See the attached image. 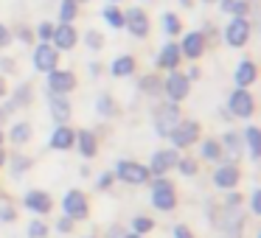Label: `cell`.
Segmentation results:
<instances>
[{"instance_id":"6da1fadb","label":"cell","mask_w":261,"mask_h":238,"mask_svg":"<svg viewBox=\"0 0 261 238\" xmlns=\"http://www.w3.org/2000/svg\"><path fill=\"white\" fill-rule=\"evenodd\" d=\"M177 124H180V109H177V104H166V107L158 109V115H154V129H158V135L169 137Z\"/></svg>"},{"instance_id":"7a4b0ae2","label":"cell","mask_w":261,"mask_h":238,"mask_svg":"<svg viewBox=\"0 0 261 238\" xmlns=\"http://www.w3.org/2000/svg\"><path fill=\"white\" fill-rule=\"evenodd\" d=\"M152 204L158 210H171L177 204V196H174V188H171L169 180H158L152 188Z\"/></svg>"},{"instance_id":"3957f363","label":"cell","mask_w":261,"mask_h":238,"mask_svg":"<svg viewBox=\"0 0 261 238\" xmlns=\"http://www.w3.org/2000/svg\"><path fill=\"white\" fill-rule=\"evenodd\" d=\"M118 180L129 182V185H141V182L149 180V168L146 165H138V163L124 160V163H118Z\"/></svg>"},{"instance_id":"277c9868","label":"cell","mask_w":261,"mask_h":238,"mask_svg":"<svg viewBox=\"0 0 261 238\" xmlns=\"http://www.w3.org/2000/svg\"><path fill=\"white\" fill-rule=\"evenodd\" d=\"M48 87L54 90V96H65L76 87V76L68 73V70H51L48 76Z\"/></svg>"},{"instance_id":"5b68a950","label":"cell","mask_w":261,"mask_h":238,"mask_svg":"<svg viewBox=\"0 0 261 238\" xmlns=\"http://www.w3.org/2000/svg\"><path fill=\"white\" fill-rule=\"evenodd\" d=\"M197 135H199V126L194 124V121H186V124H177L174 129H171V140H174V146H191L194 140H197Z\"/></svg>"},{"instance_id":"8992f818","label":"cell","mask_w":261,"mask_h":238,"mask_svg":"<svg viewBox=\"0 0 261 238\" xmlns=\"http://www.w3.org/2000/svg\"><path fill=\"white\" fill-rule=\"evenodd\" d=\"M225 37H227V45H233V48H242L244 42H247V37H250V23H247L244 17H236L230 25H227Z\"/></svg>"},{"instance_id":"52a82bcc","label":"cell","mask_w":261,"mask_h":238,"mask_svg":"<svg viewBox=\"0 0 261 238\" xmlns=\"http://www.w3.org/2000/svg\"><path fill=\"white\" fill-rule=\"evenodd\" d=\"M166 96L171 98V104L182 101V98L188 96V76H180V73H171L169 79H166Z\"/></svg>"},{"instance_id":"ba28073f","label":"cell","mask_w":261,"mask_h":238,"mask_svg":"<svg viewBox=\"0 0 261 238\" xmlns=\"http://www.w3.org/2000/svg\"><path fill=\"white\" fill-rule=\"evenodd\" d=\"M62 207H65V213H68L70 219H85V216H87V199H85V193L70 191L68 196H65Z\"/></svg>"},{"instance_id":"9c48e42d","label":"cell","mask_w":261,"mask_h":238,"mask_svg":"<svg viewBox=\"0 0 261 238\" xmlns=\"http://www.w3.org/2000/svg\"><path fill=\"white\" fill-rule=\"evenodd\" d=\"M230 112L239 115V118H250V115H253V98H250L247 90L239 87V90L230 96Z\"/></svg>"},{"instance_id":"30bf717a","label":"cell","mask_w":261,"mask_h":238,"mask_svg":"<svg viewBox=\"0 0 261 238\" xmlns=\"http://www.w3.org/2000/svg\"><path fill=\"white\" fill-rule=\"evenodd\" d=\"M34 68L51 73V70L57 68V48H51V45H45V42H42V45L34 51Z\"/></svg>"},{"instance_id":"8fae6325","label":"cell","mask_w":261,"mask_h":238,"mask_svg":"<svg viewBox=\"0 0 261 238\" xmlns=\"http://www.w3.org/2000/svg\"><path fill=\"white\" fill-rule=\"evenodd\" d=\"M124 25H129V31L135 37H146L149 34V20H146V14H143L141 9H129V12L124 14Z\"/></svg>"},{"instance_id":"7c38bea8","label":"cell","mask_w":261,"mask_h":238,"mask_svg":"<svg viewBox=\"0 0 261 238\" xmlns=\"http://www.w3.org/2000/svg\"><path fill=\"white\" fill-rule=\"evenodd\" d=\"M51 37H54V45L62 48V51H70V48L76 45V31H73V25H70V23H62Z\"/></svg>"},{"instance_id":"4fadbf2b","label":"cell","mask_w":261,"mask_h":238,"mask_svg":"<svg viewBox=\"0 0 261 238\" xmlns=\"http://www.w3.org/2000/svg\"><path fill=\"white\" fill-rule=\"evenodd\" d=\"M177 165V152H171V148H166V152H158L152 157V174H166L169 168H174Z\"/></svg>"},{"instance_id":"5bb4252c","label":"cell","mask_w":261,"mask_h":238,"mask_svg":"<svg viewBox=\"0 0 261 238\" xmlns=\"http://www.w3.org/2000/svg\"><path fill=\"white\" fill-rule=\"evenodd\" d=\"M25 207L34 210V213H48L51 210V196L42 191H31L29 196H25Z\"/></svg>"},{"instance_id":"9a60e30c","label":"cell","mask_w":261,"mask_h":238,"mask_svg":"<svg viewBox=\"0 0 261 238\" xmlns=\"http://www.w3.org/2000/svg\"><path fill=\"white\" fill-rule=\"evenodd\" d=\"M202 48H205V40H202V34H188L186 40H182V48H180V53H186L188 59H197L199 53H202Z\"/></svg>"},{"instance_id":"2e32d148","label":"cell","mask_w":261,"mask_h":238,"mask_svg":"<svg viewBox=\"0 0 261 238\" xmlns=\"http://www.w3.org/2000/svg\"><path fill=\"white\" fill-rule=\"evenodd\" d=\"M214 182L219 188H233L239 182V168H233V165H222V168L214 174Z\"/></svg>"},{"instance_id":"e0dca14e","label":"cell","mask_w":261,"mask_h":238,"mask_svg":"<svg viewBox=\"0 0 261 238\" xmlns=\"http://www.w3.org/2000/svg\"><path fill=\"white\" fill-rule=\"evenodd\" d=\"M51 115H54V121H57V124L62 126L65 121L70 118V104L65 101L62 96H54V98H51Z\"/></svg>"},{"instance_id":"ac0fdd59","label":"cell","mask_w":261,"mask_h":238,"mask_svg":"<svg viewBox=\"0 0 261 238\" xmlns=\"http://www.w3.org/2000/svg\"><path fill=\"white\" fill-rule=\"evenodd\" d=\"M180 45H166L163 51H160V59H158V65L160 68H169V70H174L177 68V62H180Z\"/></svg>"},{"instance_id":"d6986e66","label":"cell","mask_w":261,"mask_h":238,"mask_svg":"<svg viewBox=\"0 0 261 238\" xmlns=\"http://www.w3.org/2000/svg\"><path fill=\"white\" fill-rule=\"evenodd\" d=\"M73 140H76L73 132H70L68 126H59V129L54 132V137H51V146H54V148H62V152H65V148L73 146Z\"/></svg>"},{"instance_id":"ffe728a7","label":"cell","mask_w":261,"mask_h":238,"mask_svg":"<svg viewBox=\"0 0 261 238\" xmlns=\"http://www.w3.org/2000/svg\"><path fill=\"white\" fill-rule=\"evenodd\" d=\"M253 81H255V65L253 62H242L236 68V84L244 90V87L253 84Z\"/></svg>"},{"instance_id":"44dd1931","label":"cell","mask_w":261,"mask_h":238,"mask_svg":"<svg viewBox=\"0 0 261 238\" xmlns=\"http://www.w3.org/2000/svg\"><path fill=\"white\" fill-rule=\"evenodd\" d=\"M76 143H79V152L85 154V157H93V154H96V137H93V132H79V135H76Z\"/></svg>"},{"instance_id":"7402d4cb","label":"cell","mask_w":261,"mask_h":238,"mask_svg":"<svg viewBox=\"0 0 261 238\" xmlns=\"http://www.w3.org/2000/svg\"><path fill=\"white\" fill-rule=\"evenodd\" d=\"M135 70V59L132 56H121L113 62V76H129Z\"/></svg>"},{"instance_id":"603a6c76","label":"cell","mask_w":261,"mask_h":238,"mask_svg":"<svg viewBox=\"0 0 261 238\" xmlns=\"http://www.w3.org/2000/svg\"><path fill=\"white\" fill-rule=\"evenodd\" d=\"M76 17V0H62V9H59V20L70 23Z\"/></svg>"},{"instance_id":"cb8c5ba5","label":"cell","mask_w":261,"mask_h":238,"mask_svg":"<svg viewBox=\"0 0 261 238\" xmlns=\"http://www.w3.org/2000/svg\"><path fill=\"white\" fill-rule=\"evenodd\" d=\"M104 20H107V23L113 25V28H121V25H124V14H121L115 6L104 9Z\"/></svg>"},{"instance_id":"d4e9b609","label":"cell","mask_w":261,"mask_h":238,"mask_svg":"<svg viewBox=\"0 0 261 238\" xmlns=\"http://www.w3.org/2000/svg\"><path fill=\"white\" fill-rule=\"evenodd\" d=\"M29 137H31V126H29V124H17V126L12 129V140H14V143H25Z\"/></svg>"},{"instance_id":"484cf974","label":"cell","mask_w":261,"mask_h":238,"mask_svg":"<svg viewBox=\"0 0 261 238\" xmlns=\"http://www.w3.org/2000/svg\"><path fill=\"white\" fill-rule=\"evenodd\" d=\"M222 9H225V12H230V14H239V17H242V14L247 12V3H244V0H225V3H222Z\"/></svg>"},{"instance_id":"4316f807","label":"cell","mask_w":261,"mask_h":238,"mask_svg":"<svg viewBox=\"0 0 261 238\" xmlns=\"http://www.w3.org/2000/svg\"><path fill=\"white\" fill-rule=\"evenodd\" d=\"M219 154H222L219 143L208 140V143H205V146H202V157H205V160H219Z\"/></svg>"},{"instance_id":"83f0119b","label":"cell","mask_w":261,"mask_h":238,"mask_svg":"<svg viewBox=\"0 0 261 238\" xmlns=\"http://www.w3.org/2000/svg\"><path fill=\"white\" fill-rule=\"evenodd\" d=\"M244 135H247V143H250V152H253V157H258V129H255V126H250L247 132H244Z\"/></svg>"},{"instance_id":"f1b7e54d","label":"cell","mask_w":261,"mask_h":238,"mask_svg":"<svg viewBox=\"0 0 261 238\" xmlns=\"http://www.w3.org/2000/svg\"><path fill=\"white\" fill-rule=\"evenodd\" d=\"M48 235V227L42 224V221H34V224L29 227V238H45Z\"/></svg>"},{"instance_id":"f546056e","label":"cell","mask_w":261,"mask_h":238,"mask_svg":"<svg viewBox=\"0 0 261 238\" xmlns=\"http://www.w3.org/2000/svg\"><path fill=\"white\" fill-rule=\"evenodd\" d=\"M152 227H154L152 219H143V216H141V219H135V232H138V235H141V232H149Z\"/></svg>"},{"instance_id":"4dcf8cb0","label":"cell","mask_w":261,"mask_h":238,"mask_svg":"<svg viewBox=\"0 0 261 238\" xmlns=\"http://www.w3.org/2000/svg\"><path fill=\"white\" fill-rule=\"evenodd\" d=\"M163 23H166V31H169V34H177V31H180V20H177L174 14H166Z\"/></svg>"},{"instance_id":"1f68e13d","label":"cell","mask_w":261,"mask_h":238,"mask_svg":"<svg viewBox=\"0 0 261 238\" xmlns=\"http://www.w3.org/2000/svg\"><path fill=\"white\" fill-rule=\"evenodd\" d=\"M177 163H180V171H182L186 176L197 174V163H194V160H177Z\"/></svg>"},{"instance_id":"d6a6232c","label":"cell","mask_w":261,"mask_h":238,"mask_svg":"<svg viewBox=\"0 0 261 238\" xmlns=\"http://www.w3.org/2000/svg\"><path fill=\"white\" fill-rule=\"evenodd\" d=\"M85 42L90 48H101V34H98V31H87L85 34Z\"/></svg>"},{"instance_id":"836d02e7","label":"cell","mask_w":261,"mask_h":238,"mask_svg":"<svg viewBox=\"0 0 261 238\" xmlns=\"http://www.w3.org/2000/svg\"><path fill=\"white\" fill-rule=\"evenodd\" d=\"M98 112H101V115H113V101H110L107 96L98 98Z\"/></svg>"},{"instance_id":"e575fe53","label":"cell","mask_w":261,"mask_h":238,"mask_svg":"<svg viewBox=\"0 0 261 238\" xmlns=\"http://www.w3.org/2000/svg\"><path fill=\"white\" fill-rule=\"evenodd\" d=\"M158 79H152V76H149V79H143V90L146 93H158Z\"/></svg>"},{"instance_id":"d590c367","label":"cell","mask_w":261,"mask_h":238,"mask_svg":"<svg viewBox=\"0 0 261 238\" xmlns=\"http://www.w3.org/2000/svg\"><path fill=\"white\" fill-rule=\"evenodd\" d=\"M174 238H194V235L186 230V227H174Z\"/></svg>"},{"instance_id":"8d00e7d4","label":"cell","mask_w":261,"mask_h":238,"mask_svg":"<svg viewBox=\"0 0 261 238\" xmlns=\"http://www.w3.org/2000/svg\"><path fill=\"white\" fill-rule=\"evenodd\" d=\"M25 165H29V160L25 157H20V160H14V174H20V171L25 168Z\"/></svg>"},{"instance_id":"74e56055","label":"cell","mask_w":261,"mask_h":238,"mask_svg":"<svg viewBox=\"0 0 261 238\" xmlns=\"http://www.w3.org/2000/svg\"><path fill=\"white\" fill-rule=\"evenodd\" d=\"M0 219H3V221H12V219H14L12 207H0Z\"/></svg>"},{"instance_id":"f35d334b","label":"cell","mask_w":261,"mask_h":238,"mask_svg":"<svg viewBox=\"0 0 261 238\" xmlns=\"http://www.w3.org/2000/svg\"><path fill=\"white\" fill-rule=\"evenodd\" d=\"M6 42H9V31L3 28V25H0V48L6 45Z\"/></svg>"},{"instance_id":"ab89813d","label":"cell","mask_w":261,"mask_h":238,"mask_svg":"<svg viewBox=\"0 0 261 238\" xmlns=\"http://www.w3.org/2000/svg\"><path fill=\"white\" fill-rule=\"evenodd\" d=\"M70 227H73V221H70V219H62V221H59V230H65V232H68Z\"/></svg>"},{"instance_id":"60d3db41","label":"cell","mask_w":261,"mask_h":238,"mask_svg":"<svg viewBox=\"0 0 261 238\" xmlns=\"http://www.w3.org/2000/svg\"><path fill=\"white\" fill-rule=\"evenodd\" d=\"M110 182H113V176H110V174H104V176H101V180H98V188H107V185H110Z\"/></svg>"},{"instance_id":"b9f144b4","label":"cell","mask_w":261,"mask_h":238,"mask_svg":"<svg viewBox=\"0 0 261 238\" xmlns=\"http://www.w3.org/2000/svg\"><path fill=\"white\" fill-rule=\"evenodd\" d=\"M54 31H51V25H40V37H51Z\"/></svg>"},{"instance_id":"7bdbcfd3","label":"cell","mask_w":261,"mask_h":238,"mask_svg":"<svg viewBox=\"0 0 261 238\" xmlns=\"http://www.w3.org/2000/svg\"><path fill=\"white\" fill-rule=\"evenodd\" d=\"M253 210H255V213L261 210V199H258V193H253Z\"/></svg>"},{"instance_id":"ee69618b","label":"cell","mask_w":261,"mask_h":238,"mask_svg":"<svg viewBox=\"0 0 261 238\" xmlns=\"http://www.w3.org/2000/svg\"><path fill=\"white\" fill-rule=\"evenodd\" d=\"M3 93H6V84H3V79H0V96H3Z\"/></svg>"},{"instance_id":"f6af8a7d","label":"cell","mask_w":261,"mask_h":238,"mask_svg":"<svg viewBox=\"0 0 261 238\" xmlns=\"http://www.w3.org/2000/svg\"><path fill=\"white\" fill-rule=\"evenodd\" d=\"M124 238H141V235H138V232H132V235H124Z\"/></svg>"},{"instance_id":"bcb514c9","label":"cell","mask_w":261,"mask_h":238,"mask_svg":"<svg viewBox=\"0 0 261 238\" xmlns=\"http://www.w3.org/2000/svg\"><path fill=\"white\" fill-rule=\"evenodd\" d=\"M0 165H3V152H0Z\"/></svg>"},{"instance_id":"7dc6e473","label":"cell","mask_w":261,"mask_h":238,"mask_svg":"<svg viewBox=\"0 0 261 238\" xmlns=\"http://www.w3.org/2000/svg\"><path fill=\"white\" fill-rule=\"evenodd\" d=\"M205 3H214V0H205Z\"/></svg>"},{"instance_id":"c3c4849f","label":"cell","mask_w":261,"mask_h":238,"mask_svg":"<svg viewBox=\"0 0 261 238\" xmlns=\"http://www.w3.org/2000/svg\"><path fill=\"white\" fill-rule=\"evenodd\" d=\"M0 140H3V135H0Z\"/></svg>"}]
</instances>
